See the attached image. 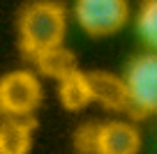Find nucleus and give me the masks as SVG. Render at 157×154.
Masks as SVG:
<instances>
[{"instance_id": "obj_2", "label": "nucleus", "mask_w": 157, "mask_h": 154, "mask_svg": "<svg viewBox=\"0 0 157 154\" xmlns=\"http://www.w3.org/2000/svg\"><path fill=\"white\" fill-rule=\"evenodd\" d=\"M44 99L42 78L30 69H12L0 76V115L35 117Z\"/></svg>"}, {"instance_id": "obj_9", "label": "nucleus", "mask_w": 157, "mask_h": 154, "mask_svg": "<svg viewBox=\"0 0 157 154\" xmlns=\"http://www.w3.org/2000/svg\"><path fill=\"white\" fill-rule=\"evenodd\" d=\"M30 62H33L35 69H37V72H35L37 76H46V78H53V81H58V78L72 74L74 69H78L74 51H69L65 44L53 46V48H49V51H44V53H39L37 58H33Z\"/></svg>"}, {"instance_id": "obj_6", "label": "nucleus", "mask_w": 157, "mask_h": 154, "mask_svg": "<svg viewBox=\"0 0 157 154\" xmlns=\"http://www.w3.org/2000/svg\"><path fill=\"white\" fill-rule=\"evenodd\" d=\"M86 74H88L93 104H99L111 113H129L123 76H116L111 72H86Z\"/></svg>"}, {"instance_id": "obj_1", "label": "nucleus", "mask_w": 157, "mask_h": 154, "mask_svg": "<svg viewBox=\"0 0 157 154\" xmlns=\"http://www.w3.org/2000/svg\"><path fill=\"white\" fill-rule=\"evenodd\" d=\"M67 35V9L58 0H30L25 2L16 21L19 51L33 60L53 46L65 44Z\"/></svg>"}, {"instance_id": "obj_11", "label": "nucleus", "mask_w": 157, "mask_h": 154, "mask_svg": "<svg viewBox=\"0 0 157 154\" xmlns=\"http://www.w3.org/2000/svg\"><path fill=\"white\" fill-rule=\"evenodd\" d=\"M97 127L99 122H86V124L76 127L72 138V147L76 154H95L97 147Z\"/></svg>"}, {"instance_id": "obj_8", "label": "nucleus", "mask_w": 157, "mask_h": 154, "mask_svg": "<svg viewBox=\"0 0 157 154\" xmlns=\"http://www.w3.org/2000/svg\"><path fill=\"white\" fill-rule=\"evenodd\" d=\"M56 94L58 104L69 113H81L93 104L90 97V85H88V74L81 69H74L72 74L56 81Z\"/></svg>"}, {"instance_id": "obj_4", "label": "nucleus", "mask_w": 157, "mask_h": 154, "mask_svg": "<svg viewBox=\"0 0 157 154\" xmlns=\"http://www.w3.org/2000/svg\"><path fill=\"white\" fill-rule=\"evenodd\" d=\"M74 21L88 37H113L129 21V0H74Z\"/></svg>"}, {"instance_id": "obj_5", "label": "nucleus", "mask_w": 157, "mask_h": 154, "mask_svg": "<svg viewBox=\"0 0 157 154\" xmlns=\"http://www.w3.org/2000/svg\"><path fill=\"white\" fill-rule=\"evenodd\" d=\"M141 134L127 120H109L97 127L95 154H139Z\"/></svg>"}, {"instance_id": "obj_7", "label": "nucleus", "mask_w": 157, "mask_h": 154, "mask_svg": "<svg viewBox=\"0 0 157 154\" xmlns=\"http://www.w3.org/2000/svg\"><path fill=\"white\" fill-rule=\"evenodd\" d=\"M35 117L0 115V154H30L35 140Z\"/></svg>"}, {"instance_id": "obj_10", "label": "nucleus", "mask_w": 157, "mask_h": 154, "mask_svg": "<svg viewBox=\"0 0 157 154\" xmlns=\"http://www.w3.org/2000/svg\"><path fill=\"white\" fill-rule=\"evenodd\" d=\"M136 32L148 51L157 46V0H141L136 14Z\"/></svg>"}, {"instance_id": "obj_3", "label": "nucleus", "mask_w": 157, "mask_h": 154, "mask_svg": "<svg viewBox=\"0 0 157 154\" xmlns=\"http://www.w3.org/2000/svg\"><path fill=\"white\" fill-rule=\"evenodd\" d=\"M125 92H127L129 115L150 117L157 111V55L155 51L134 58L125 69Z\"/></svg>"}]
</instances>
